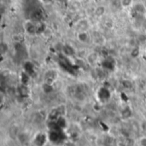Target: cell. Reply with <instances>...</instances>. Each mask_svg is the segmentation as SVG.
<instances>
[{
	"instance_id": "cell-3",
	"label": "cell",
	"mask_w": 146,
	"mask_h": 146,
	"mask_svg": "<svg viewBox=\"0 0 146 146\" xmlns=\"http://www.w3.org/2000/svg\"><path fill=\"white\" fill-rule=\"evenodd\" d=\"M56 76H57V73L54 71H49L45 73L44 76V79H45V82L50 83L52 84V82L56 80Z\"/></svg>"
},
{
	"instance_id": "cell-6",
	"label": "cell",
	"mask_w": 146,
	"mask_h": 146,
	"mask_svg": "<svg viewBox=\"0 0 146 146\" xmlns=\"http://www.w3.org/2000/svg\"><path fill=\"white\" fill-rule=\"evenodd\" d=\"M134 9L138 13H145V5L142 3H137L134 5Z\"/></svg>"
},
{
	"instance_id": "cell-2",
	"label": "cell",
	"mask_w": 146,
	"mask_h": 146,
	"mask_svg": "<svg viewBox=\"0 0 146 146\" xmlns=\"http://www.w3.org/2000/svg\"><path fill=\"white\" fill-rule=\"evenodd\" d=\"M43 17V11L41 9H35L31 13V20L34 21H41Z\"/></svg>"
},
{
	"instance_id": "cell-14",
	"label": "cell",
	"mask_w": 146,
	"mask_h": 146,
	"mask_svg": "<svg viewBox=\"0 0 146 146\" xmlns=\"http://www.w3.org/2000/svg\"><path fill=\"white\" fill-rule=\"evenodd\" d=\"M61 3H67L69 2V0H58Z\"/></svg>"
},
{
	"instance_id": "cell-8",
	"label": "cell",
	"mask_w": 146,
	"mask_h": 146,
	"mask_svg": "<svg viewBox=\"0 0 146 146\" xmlns=\"http://www.w3.org/2000/svg\"><path fill=\"white\" fill-rule=\"evenodd\" d=\"M63 51H64V53H65L67 55H69V56H71V55H73V54H74V49H73L71 46H69V45L65 46V47H64Z\"/></svg>"
},
{
	"instance_id": "cell-1",
	"label": "cell",
	"mask_w": 146,
	"mask_h": 146,
	"mask_svg": "<svg viewBox=\"0 0 146 146\" xmlns=\"http://www.w3.org/2000/svg\"><path fill=\"white\" fill-rule=\"evenodd\" d=\"M24 28L28 34H30V35L35 34L37 33L36 21H34L32 20L27 21L24 24Z\"/></svg>"
},
{
	"instance_id": "cell-5",
	"label": "cell",
	"mask_w": 146,
	"mask_h": 146,
	"mask_svg": "<svg viewBox=\"0 0 146 146\" xmlns=\"http://www.w3.org/2000/svg\"><path fill=\"white\" fill-rule=\"evenodd\" d=\"M105 10H106L105 9V7H104V6H98L95 9V15L97 16H102L105 13Z\"/></svg>"
},
{
	"instance_id": "cell-4",
	"label": "cell",
	"mask_w": 146,
	"mask_h": 146,
	"mask_svg": "<svg viewBox=\"0 0 146 146\" xmlns=\"http://www.w3.org/2000/svg\"><path fill=\"white\" fill-rule=\"evenodd\" d=\"M77 37H78L79 41L81 42H87L89 41V38H90L89 34L86 32H85V31H82L79 33H78Z\"/></svg>"
},
{
	"instance_id": "cell-12",
	"label": "cell",
	"mask_w": 146,
	"mask_h": 146,
	"mask_svg": "<svg viewBox=\"0 0 146 146\" xmlns=\"http://www.w3.org/2000/svg\"><path fill=\"white\" fill-rule=\"evenodd\" d=\"M139 54V48H134V49H133L132 52H131V56L133 57V58L138 57Z\"/></svg>"
},
{
	"instance_id": "cell-11",
	"label": "cell",
	"mask_w": 146,
	"mask_h": 146,
	"mask_svg": "<svg viewBox=\"0 0 146 146\" xmlns=\"http://www.w3.org/2000/svg\"><path fill=\"white\" fill-rule=\"evenodd\" d=\"M19 90H20V94L22 95H25V94H28V87L25 84H22V86H20Z\"/></svg>"
},
{
	"instance_id": "cell-9",
	"label": "cell",
	"mask_w": 146,
	"mask_h": 146,
	"mask_svg": "<svg viewBox=\"0 0 146 146\" xmlns=\"http://www.w3.org/2000/svg\"><path fill=\"white\" fill-rule=\"evenodd\" d=\"M43 90L45 92V93H50L53 91V87L50 83H48V82H45L44 85H43Z\"/></svg>"
},
{
	"instance_id": "cell-10",
	"label": "cell",
	"mask_w": 146,
	"mask_h": 146,
	"mask_svg": "<svg viewBox=\"0 0 146 146\" xmlns=\"http://www.w3.org/2000/svg\"><path fill=\"white\" fill-rule=\"evenodd\" d=\"M133 0H120V4L123 8H128L133 4Z\"/></svg>"
},
{
	"instance_id": "cell-13",
	"label": "cell",
	"mask_w": 146,
	"mask_h": 146,
	"mask_svg": "<svg viewBox=\"0 0 146 146\" xmlns=\"http://www.w3.org/2000/svg\"><path fill=\"white\" fill-rule=\"evenodd\" d=\"M140 145H141V146H146V137L141 139V140H140Z\"/></svg>"
},
{
	"instance_id": "cell-7",
	"label": "cell",
	"mask_w": 146,
	"mask_h": 146,
	"mask_svg": "<svg viewBox=\"0 0 146 146\" xmlns=\"http://www.w3.org/2000/svg\"><path fill=\"white\" fill-rule=\"evenodd\" d=\"M21 81H22V84H27L29 80V76L27 72H22L21 74Z\"/></svg>"
},
{
	"instance_id": "cell-15",
	"label": "cell",
	"mask_w": 146,
	"mask_h": 146,
	"mask_svg": "<svg viewBox=\"0 0 146 146\" xmlns=\"http://www.w3.org/2000/svg\"><path fill=\"white\" fill-rule=\"evenodd\" d=\"M144 127H145V130L146 131V122H145V123H144V127H143V128H144Z\"/></svg>"
}]
</instances>
